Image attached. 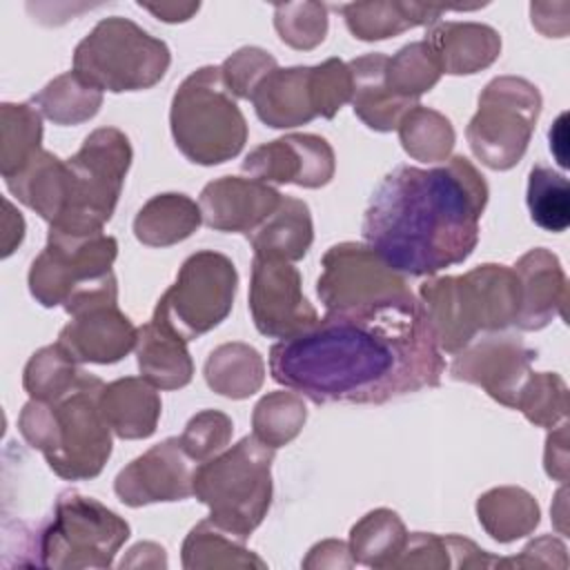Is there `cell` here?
Listing matches in <instances>:
<instances>
[{"label": "cell", "mask_w": 570, "mask_h": 570, "mask_svg": "<svg viewBox=\"0 0 570 570\" xmlns=\"http://www.w3.org/2000/svg\"><path fill=\"white\" fill-rule=\"evenodd\" d=\"M272 379L314 403H385L436 387L445 361L410 292L327 312L269 350Z\"/></svg>", "instance_id": "cell-1"}, {"label": "cell", "mask_w": 570, "mask_h": 570, "mask_svg": "<svg viewBox=\"0 0 570 570\" xmlns=\"http://www.w3.org/2000/svg\"><path fill=\"white\" fill-rule=\"evenodd\" d=\"M488 185L452 156L436 167H394L372 191L363 238L396 274L430 276L463 263L479 243Z\"/></svg>", "instance_id": "cell-2"}, {"label": "cell", "mask_w": 570, "mask_h": 570, "mask_svg": "<svg viewBox=\"0 0 570 570\" xmlns=\"http://www.w3.org/2000/svg\"><path fill=\"white\" fill-rule=\"evenodd\" d=\"M102 387L98 376L80 372L60 396L31 399L20 412V434L67 481L98 476L111 454V428L100 410Z\"/></svg>", "instance_id": "cell-3"}, {"label": "cell", "mask_w": 570, "mask_h": 570, "mask_svg": "<svg viewBox=\"0 0 570 570\" xmlns=\"http://www.w3.org/2000/svg\"><path fill=\"white\" fill-rule=\"evenodd\" d=\"M441 352L456 354L479 332H503L521 309L514 267L485 263L463 276L430 278L419 289Z\"/></svg>", "instance_id": "cell-4"}, {"label": "cell", "mask_w": 570, "mask_h": 570, "mask_svg": "<svg viewBox=\"0 0 570 570\" xmlns=\"http://www.w3.org/2000/svg\"><path fill=\"white\" fill-rule=\"evenodd\" d=\"M276 448L243 436L236 445L196 465L191 488L209 508V521L245 541L272 503V461Z\"/></svg>", "instance_id": "cell-5"}, {"label": "cell", "mask_w": 570, "mask_h": 570, "mask_svg": "<svg viewBox=\"0 0 570 570\" xmlns=\"http://www.w3.org/2000/svg\"><path fill=\"white\" fill-rule=\"evenodd\" d=\"M131 145L116 127L91 131L76 156L60 163V194L49 229L67 234L102 232L111 218L127 169Z\"/></svg>", "instance_id": "cell-6"}, {"label": "cell", "mask_w": 570, "mask_h": 570, "mask_svg": "<svg viewBox=\"0 0 570 570\" xmlns=\"http://www.w3.org/2000/svg\"><path fill=\"white\" fill-rule=\"evenodd\" d=\"M171 136L183 156L198 165L225 163L247 140L245 118L223 82L220 67L189 73L171 100Z\"/></svg>", "instance_id": "cell-7"}, {"label": "cell", "mask_w": 570, "mask_h": 570, "mask_svg": "<svg viewBox=\"0 0 570 570\" xmlns=\"http://www.w3.org/2000/svg\"><path fill=\"white\" fill-rule=\"evenodd\" d=\"M169 49L127 18H105L73 51V73L98 91L154 87L169 67Z\"/></svg>", "instance_id": "cell-8"}, {"label": "cell", "mask_w": 570, "mask_h": 570, "mask_svg": "<svg viewBox=\"0 0 570 570\" xmlns=\"http://www.w3.org/2000/svg\"><path fill=\"white\" fill-rule=\"evenodd\" d=\"M129 539V525L100 501L76 490L58 494L53 517L38 530V566L109 568Z\"/></svg>", "instance_id": "cell-9"}, {"label": "cell", "mask_w": 570, "mask_h": 570, "mask_svg": "<svg viewBox=\"0 0 570 570\" xmlns=\"http://www.w3.org/2000/svg\"><path fill=\"white\" fill-rule=\"evenodd\" d=\"M541 111V94L525 78L501 76L485 85L465 136L490 169L514 167L528 149Z\"/></svg>", "instance_id": "cell-10"}, {"label": "cell", "mask_w": 570, "mask_h": 570, "mask_svg": "<svg viewBox=\"0 0 570 570\" xmlns=\"http://www.w3.org/2000/svg\"><path fill=\"white\" fill-rule=\"evenodd\" d=\"M236 283V267L225 254L196 252L183 263L176 283L158 298L154 312L185 341H194L232 312Z\"/></svg>", "instance_id": "cell-11"}, {"label": "cell", "mask_w": 570, "mask_h": 570, "mask_svg": "<svg viewBox=\"0 0 570 570\" xmlns=\"http://www.w3.org/2000/svg\"><path fill=\"white\" fill-rule=\"evenodd\" d=\"M62 307L71 321L60 330L58 345L76 363H116L136 347L138 330L118 309L114 274L73 292Z\"/></svg>", "instance_id": "cell-12"}, {"label": "cell", "mask_w": 570, "mask_h": 570, "mask_svg": "<svg viewBox=\"0 0 570 570\" xmlns=\"http://www.w3.org/2000/svg\"><path fill=\"white\" fill-rule=\"evenodd\" d=\"M116 252V238L102 232L67 234L49 229L47 247L31 263L29 289L45 307L65 305L73 292L111 274Z\"/></svg>", "instance_id": "cell-13"}, {"label": "cell", "mask_w": 570, "mask_h": 570, "mask_svg": "<svg viewBox=\"0 0 570 570\" xmlns=\"http://www.w3.org/2000/svg\"><path fill=\"white\" fill-rule=\"evenodd\" d=\"M316 294L327 312L350 309L410 294L405 278L390 269L370 245L341 243L325 252Z\"/></svg>", "instance_id": "cell-14"}, {"label": "cell", "mask_w": 570, "mask_h": 570, "mask_svg": "<svg viewBox=\"0 0 570 570\" xmlns=\"http://www.w3.org/2000/svg\"><path fill=\"white\" fill-rule=\"evenodd\" d=\"M249 312L261 334L289 338L316 325L318 314L303 296L301 274L287 261L254 256Z\"/></svg>", "instance_id": "cell-15"}, {"label": "cell", "mask_w": 570, "mask_h": 570, "mask_svg": "<svg viewBox=\"0 0 570 570\" xmlns=\"http://www.w3.org/2000/svg\"><path fill=\"white\" fill-rule=\"evenodd\" d=\"M465 347L454 356L452 379L474 383L501 405L514 407L537 352L525 347L519 336L501 332H490L479 343H468Z\"/></svg>", "instance_id": "cell-16"}, {"label": "cell", "mask_w": 570, "mask_h": 570, "mask_svg": "<svg viewBox=\"0 0 570 570\" xmlns=\"http://www.w3.org/2000/svg\"><path fill=\"white\" fill-rule=\"evenodd\" d=\"M243 171L263 183H294L301 187H323L334 176V151L330 142L314 134H289L256 147Z\"/></svg>", "instance_id": "cell-17"}, {"label": "cell", "mask_w": 570, "mask_h": 570, "mask_svg": "<svg viewBox=\"0 0 570 570\" xmlns=\"http://www.w3.org/2000/svg\"><path fill=\"white\" fill-rule=\"evenodd\" d=\"M187 454L180 439H165L154 445L116 476L114 490L118 499L131 508L156 501H183L194 494Z\"/></svg>", "instance_id": "cell-18"}, {"label": "cell", "mask_w": 570, "mask_h": 570, "mask_svg": "<svg viewBox=\"0 0 570 570\" xmlns=\"http://www.w3.org/2000/svg\"><path fill=\"white\" fill-rule=\"evenodd\" d=\"M281 200L283 196L263 180L225 176L205 185L198 207L207 227L247 236L276 212Z\"/></svg>", "instance_id": "cell-19"}, {"label": "cell", "mask_w": 570, "mask_h": 570, "mask_svg": "<svg viewBox=\"0 0 570 570\" xmlns=\"http://www.w3.org/2000/svg\"><path fill=\"white\" fill-rule=\"evenodd\" d=\"M256 116L276 129L296 127L321 116L318 69L289 67L272 69L252 91Z\"/></svg>", "instance_id": "cell-20"}, {"label": "cell", "mask_w": 570, "mask_h": 570, "mask_svg": "<svg viewBox=\"0 0 570 570\" xmlns=\"http://www.w3.org/2000/svg\"><path fill=\"white\" fill-rule=\"evenodd\" d=\"M514 272L521 283V309L514 321L519 330L534 332L546 327L554 316L566 318L568 281L559 258L543 249H530L519 258Z\"/></svg>", "instance_id": "cell-21"}, {"label": "cell", "mask_w": 570, "mask_h": 570, "mask_svg": "<svg viewBox=\"0 0 570 570\" xmlns=\"http://www.w3.org/2000/svg\"><path fill=\"white\" fill-rule=\"evenodd\" d=\"M140 376L160 390H178L191 381L194 363L187 341L158 314L138 327L136 338Z\"/></svg>", "instance_id": "cell-22"}, {"label": "cell", "mask_w": 570, "mask_h": 570, "mask_svg": "<svg viewBox=\"0 0 570 570\" xmlns=\"http://www.w3.org/2000/svg\"><path fill=\"white\" fill-rule=\"evenodd\" d=\"M430 45L441 73H474L490 67L501 51L499 33L476 22H434L428 31Z\"/></svg>", "instance_id": "cell-23"}, {"label": "cell", "mask_w": 570, "mask_h": 570, "mask_svg": "<svg viewBox=\"0 0 570 570\" xmlns=\"http://www.w3.org/2000/svg\"><path fill=\"white\" fill-rule=\"evenodd\" d=\"M387 56L367 53L347 65L352 76V107L354 114L376 131H392L401 118L416 105L399 100L385 85Z\"/></svg>", "instance_id": "cell-24"}, {"label": "cell", "mask_w": 570, "mask_h": 570, "mask_svg": "<svg viewBox=\"0 0 570 570\" xmlns=\"http://www.w3.org/2000/svg\"><path fill=\"white\" fill-rule=\"evenodd\" d=\"M100 410L120 439H147L160 416V396L142 376H127L102 387Z\"/></svg>", "instance_id": "cell-25"}, {"label": "cell", "mask_w": 570, "mask_h": 570, "mask_svg": "<svg viewBox=\"0 0 570 570\" xmlns=\"http://www.w3.org/2000/svg\"><path fill=\"white\" fill-rule=\"evenodd\" d=\"M312 216L309 207L298 200L283 196L276 212L261 223L247 240L254 247V256L278 258V261H298L307 254L312 245Z\"/></svg>", "instance_id": "cell-26"}, {"label": "cell", "mask_w": 570, "mask_h": 570, "mask_svg": "<svg viewBox=\"0 0 570 570\" xmlns=\"http://www.w3.org/2000/svg\"><path fill=\"white\" fill-rule=\"evenodd\" d=\"M341 11L354 38L383 40L416 24H434L448 9L414 2H352Z\"/></svg>", "instance_id": "cell-27"}, {"label": "cell", "mask_w": 570, "mask_h": 570, "mask_svg": "<svg viewBox=\"0 0 570 570\" xmlns=\"http://www.w3.org/2000/svg\"><path fill=\"white\" fill-rule=\"evenodd\" d=\"M200 220V207L189 196L158 194L138 212L134 220V234L149 247H167L191 236Z\"/></svg>", "instance_id": "cell-28"}, {"label": "cell", "mask_w": 570, "mask_h": 570, "mask_svg": "<svg viewBox=\"0 0 570 570\" xmlns=\"http://www.w3.org/2000/svg\"><path fill=\"white\" fill-rule=\"evenodd\" d=\"M476 514L485 532L501 541H514L539 525V505L521 488H494L479 497Z\"/></svg>", "instance_id": "cell-29"}, {"label": "cell", "mask_w": 570, "mask_h": 570, "mask_svg": "<svg viewBox=\"0 0 570 570\" xmlns=\"http://www.w3.org/2000/svg\"><path fill=\"white\" fill-rule=\"evenodd\" d=\"M407 541L403 521L392 510L365 514L350 532L352 559L370 568H392Z\"/></svg>", "instance_id": "cell-30"}, {"label": "cell", "mask_w": 570, "mask_h": 570, "mask_svg": "<svg viewBox=\"0 0 570 570\" xmlns=\"http://www.w3.org/2000/svg\"><path fill=\"white\" fill-rule=\"evenodd\" d=\"M263 358L243 343H227L216 347L205 363L207 385L229 399H245L263 383Z\"/></svg>", "instance_id": "cell-31"}, {"label": "cell", "mask_w": 570, "mask_h": 570, "mask_svg": "<svg viewBox=\"0 0 570 570\" xmlns=\"http://www.w3.org/2000/svg\"><path fill=\"white\" fill-rule=\"evenodd\" d=\"M245 541L220 530L209 519L200 521L187 534L183 543V566L194 568H229V566H256L265 568V561L249 554Z\"/></svg>", "instance_id": "cell-32"}, {"label": "cell", "mask_w": 570, "mask_h": 570, "mask_svg": "<svg viewBox=\"0 0 570 570\" xmlns=\"http://www.w3.org/2000/svg\"><path fill=\"white\" fill-rule=\"evenodd\" d=\"M441 76V67L425 40L410 42L387 58L385 85L403 102L419 105V96L430 91Z\"/></svg>", "instance_id": "cell-33"}, {"label": "cell", "mask_w": 570, "mask_h": 570, "mask_svg": "<svg viewBox=\"0 0 570 570\" xmlns=\"http://www.w3.org/2000/svg\"><path fill=\"white\" fill-rule=\"evenodd\" d=\"M528 209L534 225L561 234L570 225V187L568 178L552 167L534 165L528 174Z\"/></svg>", "instance_id": "cell-34"}, {"label": "cell", "mask_w": 570, "mask_h": 570, "mask_svg": "<svg viewBox=\"0 0 570 570\" xmlns=\"http://www.w3.org/2000/svg\"><path fill=\"white\" fill-rule=\"evenodd\" d=\"M102 102V91L85 85L73 71L51 80L38 96L33 105L42 109L47 118L58 125H76L89 120Z\"/></svg>", "instance_id": "cell-35"}, {"label": "cell", "mask_w": 570, "mask_h": 570, "mask_svg": "<svg viewBox=\"0 0 570 570\" xmlns=\"http://www.w3.org/2000/svg\"><path fill=\"white\" fill-rule=\"evenodd\" d=\"M396 129L403 149L416 160H445L454 147V129L450 120L421 105L412 107Z\"/></svg>", "instance_id": "cell-36"}, {"label": "cell", "mask_w": 570, "mask_h": 570, "mask_svg": "<svg viewBox=\"0 0 570 570\" xmlns=\"http://www.w3.org/2000/svg\"><path fill=\"white\" fill-rule=\"evenodd\" d=\"M305 416V403L296 392H272L254 407V436L272 448H281L301 432Z\"/></svg>", "instance_id": "cell-37"}, {"label": "cell", "mask_w": 570, "mask_h": 570, "mask_svg": "<svg viewBox=\"0 0 570 570\" xmlns=\"http://www.w3.org/2000/svg\"><path fill=\"white\" fill-rule=\"evenodd\" d=\"M514 410L539 428H554L568 414V387L563 379L554 372H530Z\"/></svg>", "instance_id": "cell-38"}, {"label": "cell", "mask_w": 570, "mask_h": 570, "mask_svg": "<svg viewBox=\"0 0 570 570\" xmlns=\"http://www.w3.org/2000/svg\"><path fill=\"white\" fill-rule=\"evenodd\" d=\"M78 374L76 361L56 343L31 356L24 367V390L36 401H49L69 390Z\"/></svg>", "instance_id": "cell-39"}, {"label": "cell", "mask_w": 570, "mask_h": 570, "mask_svg": "<svg viewBox=\"0 0 570 570\" xmlns=\"http://www.w3.org/2000/svg\"><path fill=\"white\" fill-rule=\"evenodd\" d=\"M274 24L283 42L296 49H312L325 38L327 13L318 2L276 4Z\"/></svg>", "instance_id": "cell-40"}, {"label": "cell", "mask_w": 570, "mask_h": 570, "mask_svg": "<svg viewBox=\"0 0 570 570\" xmlns=\"http://www.w3.org/2000/svg\"><path fill=\"white\" fill-rule=\"evenodd\" d=\"M232 419L218 410H205L189 419L178 436L185 454L198 463L223 452L232 439Z\"/></svg>", "instance_id": "cell-41"}, {"label": "cell", "mask_w": 570, "mask_h": 570, "mask_svg": "<svg viewBox=\"0 0 570 570\" xmlns=\"http://www.w3.org/2000/svg\"><path fill=\"white\" fill-rule=\"evenodd\" d=\"M272 69H276V60L267 51L256 47H245L220 65V76L234 98H249L254 87Z\"/></svg>", "instance_id": "cell-42"}, {"label": "cell", "mask_w": 570, "mask_h": 570, "mask_svg": "<svg viewBox=\"0 0 570 570\" xmlns=\"http://www.w3.org/2000/svg\"><path fill=\"white\" fill-rule=\"evenodd\" d=\"M448 568V543L445 537L414 532L407 537L401 554L392 568Z\"/></svg>", "instance_id": "cell-43"}, {"label": "cell", "mask_w": 570, "mask_h": 570, "mask_svg": "<svg viewBox=\"0 0 570 570\" xmlns=\"http://www.w3.org/2000/svg\"><path fill=\"white\" fill-rule=\"evenodd\" d=\"M546 472L566 483L568 481V423L561 421V425L548 436L546 441Z\"/></svg>", "instance_id": "cell-44"}, {"label": "cell", "mask_w": 570, "mask_h": 570, "mask_svg": "<svg viewBox=\"0 0 570 570\" xmlns=\"http://www.w3.org/2000/svg\"><path fill=\"white\" fill-rule=\"evenodd\" d=\"M140 7H145V9H149L151 13L160 16V20H165V22L187 20L194 11H198V4H185V7H180V4H160V7H154V4H142V2H140Z\"/></svg>", "instance_id": "cell-45"}, {"label": "cell", "mask_w": 570, "mask_h": 570, "mask_svg": "<svg viewBox=\"0 0 570 570\" xmlns=\"http://www.w3.org/2000/svg\"><path fill=\"white\" fill-rule=\"evenodd\" d=\"M566 118H568V114H561L559 118H557V122H554V127L550 129V149L554 151V156H557V163L561 165V167H566L568 165V160H566V140H568V136H566Z\"/></svg>", "instance_id": "cell-46"}]
</instances>
